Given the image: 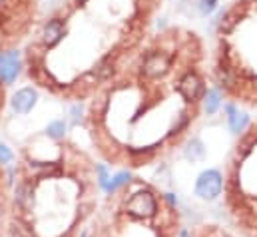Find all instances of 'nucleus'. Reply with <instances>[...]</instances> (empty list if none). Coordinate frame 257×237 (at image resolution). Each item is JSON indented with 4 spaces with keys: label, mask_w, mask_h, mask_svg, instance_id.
<instances>
[{
    "label": "nucleus",
    "mask_w": 257,
    "mask_h": 237,
    "mask_svg": "<svg viewBox=\"0 0 257 237\" xmlns=\"http://www.w3.org/2000/svg\"><path fill=\"white\" fill-rule=\"evenodd\" d=\"M36 104V92L32 88H24L14 94L12 98V108L16 114H28Z\"/></svg>",
    "instance_id": "39448f33"
},
{
    "label": "nucleus",
    "mask_w": 257,
    "mask_h": 237,
    "mask_svg": "<svg viewBox=\"0 0 257 237\" xmlns=\"http://www.w3.org/2000/svg\"><path fill=\"white\" fill-rule=\"evenodd\" d=\"M128 181H130V174H128V172H122V174H118L116 178L112 179V183H110V185H108L106 189H108V191H116L118 187H122V185H126Z\"/></svg>",
    "instance_id": "f8f14e48"
},
{
    "label": "nucleus",
    "mask_w": 257,
    "mask_h": 237,
    "mask_svg": "<svg viewBox=\"0 0 257 237\" xmlns=\"http://www.w3.org/2000/svg\"><path fill=\"white\" fill-rule=\"evenodd\" d=\"M12 160V152L6 146H0V164H8Z\"/></svg>",
    "instance_id": "4468645a"
},
{
    "label": "nucleus",
    "mask_w": 257,
    "mask_h": 237,
    "mask_svg": "<svg viewBox=\"0 0 257 237\" xmlns=\"http://www.w3.org/2000/svg\"><path fill=\"white\" fill-rule=\"evenodd\" d=\"M201 156H203V148H201V144H199L197 140H193L192 144H190V148L186 150V158L195 162V160H199Z\"/></svg>",
    "instance_id": "9b49d317"
},
{
    "label": "nucleus",
    "mask_w": 257,
    "mask_h": 237,
    "mask_svg": "<svg viewBox=\"0 0 257 237\" xmlns=\"http://www.w3.org/2000/svg\"><path fill=\"white\" fill-rule=\"evenodd\" d=\"M142 70L148 78H158V76H162L170 70V60L164 52H152V54L146 56Z\"/></svg>",
    "instance_id": "7ed1b4c3"
},
{
    "label": "nucleus",
    "mask_w": 257,
    "mask_h": 237,
    "mask_svg": "<svg viewBox=\"0 0 257 237\" xmlns=\"http://www.w3.org/2000/svg\"><path fill=\"white\" fill-rule=\"evenodd\" d=\"M78 2H86V0H78Z\"/></svg>",
    "instance_id": "2eb2a0df"
},
{
    "label": "nucleus",
    "mask_w": 257,
    "mask_h": 237,
    "mask_svg": "<svg viewBox=\"0 0 257 237\" xmlns=\"http://www.w3.org/2000/svg\"><path fill=\"white\" fill-rule=\"evenodd\" d=\"M219 92L217 90H209L205 96V112L207 114H215V110L219 108Z\"/></svg>",
    "instance_id": "1a4fd4ad"
},
{
    "label": "nucleus",
    "mask_w": 257,
    "mask_h": 237,
    "mask_svg": "<svg viewBox=\"0 0 257 237\" xmlns=\"http://www.w3.org/2000/svg\"><path fill=\"white\" fill-rule=\"evenodd\" d=\"M66 132V124L62 122V120H58V122H52L50 126H48V130H46V134L50 136V138H62Z\"/></svg>",
    "instance_id": "9d476101"
},
{
    "label": "nucleus",
    "mask_w": 257,
    "mask_h": 237,
    "mask_svg": "<svg viewBox=\"0 0 257 237\" xmlns=\"http://www.w3.org/2000/svg\"><path fill=\"white\" fill-rule=\"evenodd\" d=\"M10 237H34V233H32V227L24 219L16 217L10 225Z\"/></svg>",
    "instance_id": "6e6552de"
},
{
    "label": "nucleus",
    "mask_w": 257,
    "mask_h": 237,
    "mask_svg": "<svg viewBox=\"0 0 257 237\" xmlns=\"http://www.w3.org/2000/svg\"><path fill=\"white\" fill-rule=\"evenodd\" d=\"M221 187H223V179H221V174L217 170L203 172L195 181V193L207 201L217 199V195L221 193Z\"/></svg>",
    "instance_id": "f03ea898"
},
{
    "label": "nucleus",
    "mask_w": 257,
    "mask_h": 237,
    "mask_svg": "<svg viewBox=\"0 0 257 237\" xmlns=\"http://www.w3.org/2000/svg\"><path fill=\"white\" fill-rule=\"evenodd\" d=\"M217 6V0H199V10L201 14H211Z\"/></svg>",
    "instance_id": "ddd939ff"
},
{
    "label": "nucleus",
    "mask_w": 257,
    "mask_h": 237,
    "mask_svg": "<svg viewBox=\"0 0 257 237\" xmlns=\"http://www.w3.org/2000/svg\"><path fill=\"white\" fill-rule=\"evenodd\" d=\"M178 88H180V94L186 98V100H197L199 96H201V80L195 76V74H186L182 80H180V84H178Z\"/></svg>",
    "instance_id": "423d86ee"
},
{
    "label": "nucleus",
    "mask_w": 257,
    "mask_h": 237,
    "mask_svg": "<svg viewBox=\"0 0 257 237\" xmlns=\"http://www.w3.org/2000/svg\"><path fill=\"white\" fill-rule=\"evenodd\" d=\"M126 211L134 217H140V219H148L152 215H156L158 211V203L154 199V195L150 191H138L134 193L126 203Z\"/></svg>",
    "instance_id": "f257e3e1"
},
{
    "label": "nucleus",
    "mask_w": 257,
    "mask_h": 237,
    "mask_svg": "<svg viewBox=\"0 0 257 237\" xmlns=\"http://www.w3.org/2000/svg\"><path fill=\"white\" fill-rule=\"evenodd\" d=\"M227 114H229V128H231V132L233 134L243 132V128L247 126V116L239 114L233 106H227Z\"/></svg>",
    "instance_id": "0eeeda50"
},
{
    "label": "nucleus",
    "mask_w": 257,
    "mask_h": 237,
    "mask_svg": "<svg viewBox=\"0 0 257 237\" xmlns=\"http://www.w3.org/2000/svg\"><path fill=\"white\" fill-rule=\"evenodd\" d=\"M20 70V62H18V54L16 52H6L0 54V80L10 84L16 80Z\"/></svg>",
    "instance_id": "20e7f679"
}]
</instances>
